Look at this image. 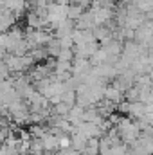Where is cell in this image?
<instances>
[{
  "instance_id": "obj_1",
  "label": "cell",
  "mask_w": 153,
  "mask_h": 155,
  "mask_svg": "<svg viewBox=\"0 0 153 155\" xmlns=\"http://www.w3.org/2000/svg\"><path fill=\"white\" fill-rule=\"evenodd\" d=\"M76 27L77 29H94V27H97L96 18H94V13H92L90 9L85 11V13L76 20Z\"/></svg>"
},
{
  "instance_id": "obj_2",
  "label": "cell",
  "mask_w": 153,
  "mask_h": 155,
  "mask_svg": "<svg viewBox=\"0 0 153 155\" xmlns=\"http://www.w3.org/2000/svg\"><path fill=\"white\" fill-rule=\"evenodd\" d=\"M105 99H108V101H112L115 105H119L124 99V92L121 88H117L115 85H110V87L105 88Z\"/></svg>"
},
{
  "instance_id": "obj_3",
  "label": "cell",
  "mask_w": 153,
  "mask_h": 155,
  "mask_svg": "<svg viewBox=\"0 0 153 155\" xmlns=\"http://www.w3.org/2000/svg\"><path fill=\"white\" fill-rule=\"evenodd\" d=\"M43 148L45 152H60V134L54 135L52 132H49L43 137Z\"/></svg>"
},
{
  "instance_id": "obj_4",
  "label": "cell",
  "mask_w": 153,
  "mask_h": 155,
  "mask_svg": "<svg viewBox=\"0 0 153 155\" xmlns=\"http://www.w3.org/2000/svg\"><path fill=\"white\" fill-rule=\"evenodd\" d=\"M29 4H27V0H7V4H4V7H7V9H11L16 16H20L24 11H25V7H27Z\"/></svg>"
},
{
  "instance_id": "obj_5",
  "label": "cell",
  "mask_w": 153,
  "mask_h": 155,
  "mask_svg": "<svg viewBox=\"0 0 153 155\" xmlns=\"http://www.w3.org/2000/svg\"><path fill=\"white\" fill-rule=\"evenodd\" d=\"M70 110H72V107L69 103H65V101H61L58 105H52V114L54 116H69Z\"/></svg>"
},
{
  "instance_id": "obj_6",
  "label": "cell",
  "mask_w": 153,
  "mask_h": 155,
  "mask_svg": "<svg viewBox=\"0 0 153 155\" xmlns=\"http://www.w3.org/2000/svg\"><path fill=\"white\" fill-rule=\"evenodd\" d=\"M83 13H85L83 5H79V4H69V18L70 20H77Z\"/></svg>"
},
{
  "instance_id": "obj_7",
  "label": "cell",
  "mask_w": 153,
  "mask_h": 155,
  "mask_svg": "<svg viewBox=\"0 0 153 155\" xmlns=\"http://www.w3.org/2000/svg\"><path fill=\"white\" fill-rule=\"evenodd\" d=\"M150 76H151V79H153V67H151V71H150Z\"/></svg>"
}]
</instances>
